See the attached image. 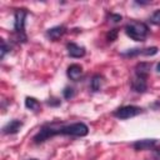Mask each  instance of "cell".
<instances>
[{
  "label": "cell",
  "instance_id": "obj_1",
  "mask_svg": "<svg viewBox=\"0 0 160 160\" xmlns=\"http://www.w3.org/2000/svg\"><path fill=\"white\" fill-rule=\"evenodd\" d=\"M54 128V135L61 134V135H71V136H85L89 132V128L84 122H74L70 125H62L58 126L56 124H52Z\"/></svg>",
  "mask_w": 160,
  "mask_h": 160
},
{
  "label": "cell",
  "instance_id": "obj_2",
  "mask_svg": "<svg viewBox=\"0 0 160 160\" xmlns=\"http://www.w3.org/2000/svg\"><path fill=\"white\" fill-rule=\"evenodd\" d=\"M125 32L135 41H144L149 34V28L141 21H130L125 26Z\"/></svg>",
  "mask_w": 160,
  "mask_h": 160
},
{
  "label": "cell",
  "instance_id": "obj_3",
  "mask_svg": "<svg viewBox=\"0 0 160 160\" xmlns=\"http://www.w3.org/2000/svg\"><path fill=\"white\" fill-rule=\"evenodd\" d=\"M25 18H26V11L24 9H18L14 15V30L16 34V40L18 41H26V35L24 32L25 29Z\"/></svg>",
  "mask_w": 160,
  "mask_h": 160
},
{
  "label": "cell",
  "instance_id": "obj_4",
  "mask_svg": "<svg viewBox=\"0 0 160 160\" xmlns=\"http://www.w3.org/2000/svg\"><path fill=\"white\" fill-rule=\"evenodd\" d=\"M141 112H142L141 108L135 106V105H126V106H121V108L116 109L114 111V116H116L119 119H130Z\"/></svg>",
  "mask_w": 160,
  "mask_h": 160
},
{
  "label": "cell",
  "instance_id": "obj_5",
  "mask_svg": "<svg viewBox=\"0 0 160 160\" xmlns=\"http://www.w3.org/2000/svg\"><path fill=\"white\" fill-rule=\"evenodd\" d=\"M150 69H151L150 62H145V61L138 62L135 66V75L139 78H142V79H148V76L150 74Z\"/></svg>",
  "mask_w": 160,
  "mask_h": 160
},
{
  "label": "cell",
  "instance_id": "obj_6",
  "mask_svg": "<svg viewBox=\"0 0 160 160\" xmlns=\"http://www.w3.org/2000/svg\"><path fill=\"white\" fill-rule=\"evenodd\" d=\"M66 49H68V54L71 58H82L85 55V48H82L75 42H69L66 45Z\"/></svg>",
  "mask_w": 160,
  "mask_h": 160
},
{
  "label": "cell",
  "instance_id": "obj_7",
  "mask_svg": "<svg viewBox=\"0 0 160 160\" xmlns=\"http://www.w3.org/2000/svg\"><path fill=\"white\" fill-rule=\"evenodd\" d=\"M68 76L70 78V80L72 81H76L81 78L82 75V68L79 65V64H71L69 68H68V71H66Z\"/></svg>",
  "mask_w": 160,
  "mask_h": 160
},
{
  "label": "cell",
  "instance_id": "obj_8",
  "mask_svg": "<svg viewBox=\"0 0 160 160\" xmlns=\"http://www.w3.org/2000/svg\"><path fill=\"white\" fill-rule=\"evenodd\" d=\"M131 88L136 92H145L148 89L146 79H142V78H139L135 75V78L131 80Z\"/></svg>",
  "mask_w": 160,
  "mask_h": 160
},
{
  "label": "cell",
  "instance_id": "obj_9",
  "mask_svg": "<svg viewBox=\"0 0 160 160\" xmlns=\"http://www.w3.org/2000/svg\"><path fill=\"white\" fill-rule=\"evenodd\" d=\"M156 145V140L155 139H144V140H139L136 142H134V149L140 151V150H149L152 149Z\"/></svg>",
  "mask_w": 160,
  "mask_h": 160
},
{
  "label": "cell",
  "instance_id": "obj_10",
  "mask_svg": "<svg viewBox=\"0 0 160 160\" xmlns=\"http://www.w3.org/2000/svg\"><path fill=\"white\" fill-rule=\"evenodd\" d=\"M65 32H66V28H65L64 25H58V26H54V28L49 29L48 32H46V35H48L51 40H58V39H60Z\"/></svg>",
  "mask_w": 160,
  "mask_h": 160
},
{
  "label": "cell",
  "instance_id": "obj_11",
  "mask_svg": "<svg viewBox=\"0 0 160 160\" xmlns=\"http://www.w3.org/2000/svg\"><path fill=\"white\" fill-rule=\"evenodd\" d=\"M21 126H22V122L20 120H11L2 128V132L4 134H16L21 129Z\"/></svg>",
  "mask_w": 160,
  "mask_h": 160
},
{
  "label": "cell",
  "instance_id": "obj_12",
  "mask_svg": "<svg viewBox=\"0 0 160 160\" xmlns=\"http://www.w3.org/2000/svg\"><path fill=\"white\" fill-rule=\"evenodd\" d=\"M101 85H102V76L100 75H94L92 79H91V82H90V88L92 91H99L101 89Z\"/></svg>",
  "mask_w": 160,
  "mask_h": 160
},
{
  "label": "cell",
  "instance_id": "obj_13",
  "mask_svg": "<svg viewBox=\"0 0 160 160\" xmlns=\"http://www.w3.org/2000/svg\"><path fill=\"white\" fill-rule=\"evenodd\" d=\"M25 106L30 110H34V111H39L40 109V102L34 99V98H26L25 99Z\"/></svg>",
  "mask_w": 160,
  "mask_h": 160
},
{
  "label": "cell",
  "instance_id": "obj_14",
  "mask_svg": "<svg viewBox=\"0 0 160 160\" xmlns=\"http://www.w3.org/2000/svg\"><path fill=\"white\" fill-rule=\"evenodd\" d=\"M156 52H158V48H156V46L141 49V55H145V56H152V55H155Z\"/></svg>",
  "mask_w": 160,
  "mask_h": 160
},
{
  "label": "cell",
  "instance_id": "obj_15",
  "mask_svg": "<svg viewBox=\"0 0 160 160\" xmlns=\"http://www.w3.org/2000/svg\"><path fill=\"white\" fill-rule=\"evenodd\" d=\"M74 95H75V90L72 89V88H65L64 90H62V96L65 98V99H71V98H74Z\"/></svg>",
  "mask_w": 160,
  "mask_h": 160
},
{
  "label": "cell",
  "instance_id": "obj_16",
  "mask_svg": "<svg viewBox=\"0 0 160 160\" xmlns=\"http://www.w3.org/2000/svg\"><path fill=\"white\" fill-rule=\"evenodd\" d=\"M10 50V45H8L6 42H5V40H1V49H0V58L1 59H4V56H5V54L8 52Z\"/></svg>",
  "mask_w": 160,
  "mask_h": 160
},
{
  "label": "cell",
  "instance_id": "obj_17",
  "mask_svg": "<svg viewBox=\"0 0 160 160\" xmlns=\"http://www.w3.org/2000/svg\"><path fill=\"white\" fill-rule=\"evenodd\" d=\"M150 21H151L154 25H160V10H156V11L151 15Z\"/></svg>",
  "mask_w": 160,
  "mask_h": 160
},
{
  "label": "cell",
  "instance_id": "obj_18",
  "mask_svg": "<svg viewBox=\"0 0 160 160\" xmlns=\"http://www.w3.org/2000/svg\"><path fill=\"white\" fill-rule=\"evenodd\" d=\"M116 38H118V29H111L106 35L108 41H114V40H116Z\"/></svg>",
  "mask_w": 160,
  "mask_h": 160
},
{
  "label": "cell",
  "instance_id": "obj_19",
  "mask_svg": "<svg viewBox=\"0 0 160 160\" xmlns=\"http://www.w3.org/2000/svg\"><path fill=\"white\" fill-rule=\"evenodd\" d=\"M109 18H110V20L112 22H119L121 20V15H119V14H110Z\"/></svg>",
  "mask_w": 160,
  "mask_h": 160
},
{
  "label": "cell",
  "instance_id": "obj_20",
  "mask_svg": "<svg viewBox=\"0 0 160 160\" xmlns=\"http://www.w3.org/2000/svg\"><path fill=\"white\" fill-rule=\"evenodd\" d=\"M154 159L155 160H160V150H155L154 151Z\"/></svg>",
  "mask_w": 160,
  "mask_h": 160
},
{
  "label": "cell",
  "instance_id": "obj_21",
  "mask_svg": "<svg viewBox=\"0 0 160 160\" xmlns=\"http://www.w3.org/2000/svg\"><path fill=\"white\" fill-rule=\"evenodd\" d=\"M48 104H49V105H60V100H56V101H51V100H49Z\"/></svg>",
  "mask_w": 160,
  "mask_h": 160
},
{
  "label": "cell",
  "instance_id": "obj_22",
  "mask_svg": "<svg viewBox=\"0 0 160 160\" xmlns=\"http://www.w3.org/2000/svg\"><path fill=\"white\" fill-rule=\"evenodd\" d=\"M136 4H139V5H146V4H149V1H135Z\"/></svg>",
  "mask_w": 160,
  "mask_h": 160
},
{
  "label": "cell",
  "instance_id": "obj_23",
  "mask_svg": "<svg viewBox=\"0 0 160 160\" xmlns=\"http://www.w3.org/2000/svg\"><path fill=\"white\" fill-rule=\"evenodd\" d=\"M156 70H158V71H159V72H160V62H159V64H158V65H156Z\"/></svg>",
  "mask_w": 160,
  "mask_h": 160
},
{
  "label": "cell",
  "instance_id": "obj_24",
  "mask_svg": "<svg viewBox=\"0 0 160 160\" xmlns=\"http://www.w3.org/2000/svg\"><path fill=\"white\" fill-rule=\"evenodd\" d=\"M30 160H36V159H30Z\"/></svg>",
  "mask_w": 160,
  "mask_h": 160
}]
</instances>
